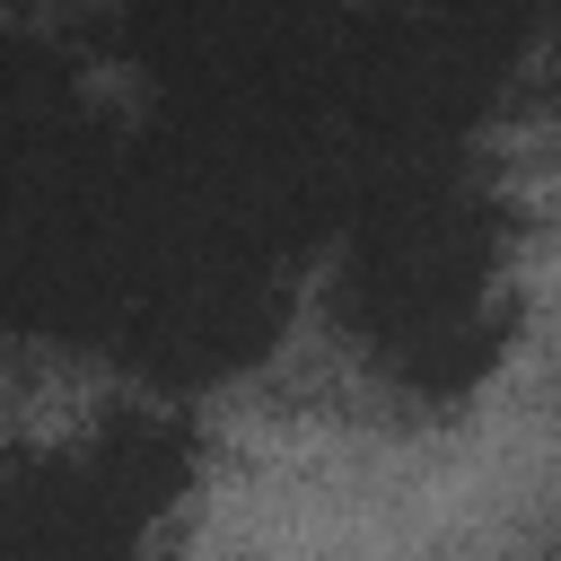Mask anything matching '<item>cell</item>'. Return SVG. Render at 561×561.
<instances>
[{"mask_svg":"<svg viewBox=\"0 0 561 561\" xmlns=\"http://www.w3.org/2000/svg\"><path fill=\"white\" fill-rule=\"evenodd\" d=\"M193 438L175 421L114 412L79 447H53L9 491V561H61V552H131V535L184 491Z\"/></svg>","mask_w":561,"mask_h":561,"instance_id":"obj_2","label":"cell"},{"mask_svg":"<svg viewBox=\"0 0 561 561\" xmlns=\"http://www.w3.org/2000/svg\"><path fill=\"white\" fill-rule=\"evenodd\" d=\"M61 561H131V552H61Z\"/></svg>","mask_w":561,"mask_h":561,"instance_id":"obj_4","label":"cell"},{"mask_svg":"<svg viewBox=\"0 0 561 561\" xmlns=\"http://www.w3.org/2000/svg\"><path fill=\"white\" fill-rule=\"evenodd\" d=\"M280 333V280L254 254H175L158 263L149 298L123 324V359L167 377V386H202L245 368L263 342Z\"/></svg>","mask_w":561,"mask_h":561,"instance_id":"obj_3","label":"cell"},{"mask_svg":"<svg viewBox=\"0 0 561 561\" xmlns=\"http://www.w3.org/2000/svg\"><path fill=\"white\" fill-rule=\"evenodd\" d=\"M500 202L456 158H403L351 193V280L342 307L377 368L412 394H465L500 342Z\"/></svg>","mask_w":561,"mask_h":561,"instance_id":"obj_1","label":"cell"}]
</instances>
